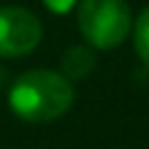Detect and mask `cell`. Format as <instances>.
<instances>
[{"instance_id": "obj_1", "label": "cell", "mask_w": 149, "mask_h": 149, "mask_svg": "<svg viewBox=\"0 0 149 149\" xmlns=\"http://www.w3.org/2000/svg\"><path fill=\"white\" fill-rule=\"evenodd\" d=\"M8 102L22 122L42 124L62 117L72 107L74 90L65 74L52 70H32L13 82Z\"/></svg>"}, {"instance_id": "obj_2", "label": "cell", "mask_w": 149, "mask_h": 149, "mask_svg": "<svg viewBox=\"0 0 149 149\" xmlns=\"http://www.w3.org/2000/svg\"><path fill=\"white\" fill-rule=\"evenodd\" d=\"M77 25L85 42L95 50H112L127 40L132 30L127 0H80Z\"/></svg>"}, {"instance_id": "obj_3", "label": "cell", "mask_w": 149, "mask_h": 149, "mask_svg": "<svg viewBox=\"0 0 149 149\" xmlns=\"http://www.w3.org/2000/svg\"><path fill=\"white\" fill-rule=\"evenodd\" d=\"M42 25L30 10L17 5L0 8V57H22L40 45Z\"/></svg>"}, {"instance_id": "obj_4", "label": "cell", "mask_w": 149, "mask_h": 149, "mask_svg": "<svg viewBox=\"0 0 149 149\" xmlns=\"http://www.w3.org/2000/svg\"><path fill=\"white\" fill-rule=\"evenodd\" d=\"M95 47L92 45H72L62 55V72L67 80H80L95 70Z\"/></svg>"}, {"instance_id": "obj_5", "label": "cell", "mask_w": 149, "mask_h": 149, "mask_svg": "<svg viewBox=\"0 0 149 149\" xmlns=\"http://www.w3.org/2000/svg\"><path fill=\"white\" fill-rule=\"evenodd\" d=\"M134 50L142 62L149 65V8H144L134 22Z\"/></svg>"}, {"instance_id": "obj_6", "label": "cell", "mask_w": 149, "mask_h": 149, "mask_svg": "<svg viewBox=\"0 0 149 149\" xmlns=\"http://www.w3.org/2000/svg\"><path fill=\"white\" fill-rule=\"evenodd\" d=\"M42 3L50 13H57V15H65L77 5V0H42Z\"/></svg>"}, {"instance_id": "obj_7", "label": "cell", "mask_w": 149, "mask_h": 149, "mask_svg": "<svg viewBox=\"0 0 149 149\" xmlns=\"http://www.w3.org/2000/svg\"><path fill=\"white\" fill-rule=\"evenodd\" d=\"M0 87H3V70H0Z\"/></svg>"}]
</instances>
